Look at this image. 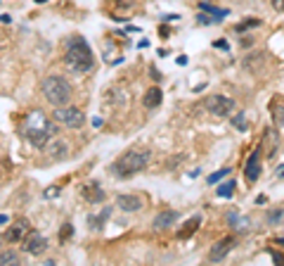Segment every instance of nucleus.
<instances>
[{
  "instance_id": "f257e3e1",
  "label": "nucleus",
  "mask_w": 284,
  "mask_h": 266,
  "mask_svg": "<svg viewBox=\"0 0 284 266\" xmlns=\"http://www.w3.org/2000/svg\"><path fill=\"white\" fill-rule=\"evenodd\" d=\"M64 65L74 74H90L95 69V55L92 48L80 34H74L64 41Z\"/></svg>"
},
{
  "instance_id": "f03ea898",
  "label": "nucleus",
  "mask_w": 284,
  "mask_h": 266,
  "mask_svg": "<svg viewBox=\"0 0 284 266\" xmlns=\"http://www.w3.org/2000/svg\"><path fill=\"white\" fill-rule=\"evenodd\" d=\"M150 162H152V152L147 147H130L109 169H112V174L116 178H130V176L144 171L150 166Z\"/></svg>"
},
{
  "instance_id": "7ed1b4c3",
  "label": "nucleus",
  "mask_w": 284,
  "mask_h": 266,
  "mask_svg": "<svg viewBox=\"0 0 284 266\" xmlns=\"http://www.w3.org/2000/svg\"><path fill=\"white\" fill-rule=\"evenodd\" d=\"M60 131L54 126L52 121L45 117L40 110H34L26 114V119H24V136L31 140V145L36 147H45L48 145V140L52 136H57Z\"/></svg>"
},
{
  "instance_id": "20e7f679",
  "label": "nucleus",
  "mask_w": 284,
  "mask_h": 266,
  "mask_svg": "<svg viewBox=\"0 0 284 266\" xmlns=\"http://www.w3.org/2000/svg\"><path fill=\"white\" fill-rule=\"evenodd\" d=\"M40 91H43L45 100L50 102V105H54V107H64V105H69V100H71V83L66 81L64 76H57V74L43 79Z\"/></svg>"
},
{
  "instance_id": "39448f33",
  "label": "nucleus",
  "mask_w": 284,
  "mask_h": 266,
  "mask_svg": "<svg viewBox=\"0 0 284 266\" xmlns=\"http://www.w3.org/2000/svg\"><path fill=\"white\" fill-rule=\"evenodd\" d=\"M237 107V102L228 98V95H220V93H216V95H208L204 100V110L211 114V117H218V119H225V117H230L232 112Z\"/></svg>"
},
{
  "instance_id": "423d86ee",
  "label": "nucleus",
  "mask_w": 284,
  "mask_h": 266,
  "mask_svg": "<svg viewBox=\"0 0 284 266\" xmlns=\"http://www.w3.org/2000/svg\"><path fill=\"white\" fill-rule=\"evenodd\" d=\"M52 119L57 124H62L66 129H80L86 124V114L78 110V107H71V105H64V107H57L52 112Z\"/></svg>"
},
{
  "instance_id": "0eeeda50",
  "label": "nucleus",
  "mask_w": 284,
  "mask_h": 266,
  "mask_svg": "<svg viewBox=\"0 0 284 266\" xmlns=\"http://www.w3.org/2000/svg\"><path fill=\"white\" fill-rule=\"evenodd\" d=\"M263 174V145H258L251 155H248L246 164H244V178L248 185H256V181Z\"/></svg>"
},
{
  "instance_id": "6e6552de",
  "label": "nucleus",
  "mask_w": 284,
  "mask_h": 266,
  "mask_svg": "<svg viewBox=\"0 0 284 266\" xmlns=\"http://www.w3.org/2000/svg\"><path fill=\"white\" fill-rule=\"evenodd\" d=\"M22 247H24V252L31 254V257H40V254L48 252L50 242H48V238H45L43 233H38V230H28L26 235H24V240H22Z\"/></svg>"
},
{
  "instance_id": "1a4fd4ad",
  "label": "nucleus",
  "mask_w": 284,
  "mask_h": 266,
  "mask_svg": "<svg viewBox=\"0 0 284 266\" xmlns=\"http://www.w3.org/2000/svg\"><path fill=\"white\" fill-rule=\"evenodd\" d=\"M234 242H237V238H234V235L220 238L211 249H208V254H206V261H208V264H218V261H222V259L228 257L232 249H234Z\"/></svg>"
},
{
  "instance_id": "9d476101",
  "label": "nucleus",
  "mask_w": 284,
  "mask_h": 266,
  "mask_svg": "<svg viewBox=\"0 0 284 266\" xmlns=\"http://www.w3.org/2000/svg\"><path fill=\"white\" fill-rule=\"evenodd\" d=\"M80 195H83V200L88 202V204H102L106 197L104 188H100V183H95V181H90V183H83V188H80Z\"/></svg>"
},
{
  "instance_id": "9b49d317",
  "label": "nucleus",
  "mask_w": 284,
  "mask_h": 266,
  "mask_svg": "<svg viewBox=\"0 0 284 266\" xmlns=\"http://www.w3.org/2000/svg\"><path fill=\"white\" fill-rule=\"evenodd\" d=\"M28 230H31V223H28L24 216H19V219H14V223L8 228L5 240H8V242H19V240H24V235H26Z\"/></svg>"
},
{
  "instance_id": "f8f14e48",
  "label": "nucleus",
  "mask_w": 284,
  "mask_h": 266,
  "mask_svg": "<svg viewBox=\"0 0 284 266\" xmlns=\"http://www.w3.org/2000/svg\"><path fill=\"white\" fill-rule=\"evenodd\" d=\"M142 197L140 195H128V193H124V195H116V204L114 207H118L121 211H138V209H142Z\"/></svg>"
},
{
  "instance_id": "ddd939ff",
  "label": "nucleus",
  "mask_w": 284,
  "mask_h": 266,
  "mask_svg": "<svg viewBox=\"0 0 284 266\" xmlns=\"http://www.w3.org/2000/svg\"><path fill=\"white\" fill-rule=\"evenodd\" d=\"M178 211H173V209H164V211H159L156 216H154V221H152V226L156 230H166V228H170V226H176V221H178Z\"/></svg>"
},
{
  "instance_id": "4468645a",
  "label": "nucleus",
  "mask_w": 284,
  "mask_h": 266,
  "mask_svg": "<svg viewBox=\"0 0 284 266\" xmlns=\"http://www.w3.org/2000/svg\"><path fill=\"white\" fill-rule=\"evenodd\" d=\"M270 117H272V124H275L277 129H282L284 126V98L282 95H277L270 100Z\"/></svg>"
},
{
  "instance_id": "2eb2a0df",
  "label": "nucleus",
  "mask_w": 284,
  "mask_h": 266,
  "mask_svg": "<svg viewBox=\"0 0 284 266\" xmlns=\"http://www.w3.org/2000/svg\"><path fill=\"white\" fill-rule=\"evenodd\" d=\"M228 226L232 230H237V233H246L251 228V221L244 214H240V211H228Z\"/></svg>"
},
{
  "instance_id": "dca6fc26",
  "label": "nucleus",
  "mask_w": 284,
  "mask_h": 266,
  "mask_svg": "<svg viewBox=\"0 0 284 266\" xmlns=\"http://www.w3.org/2000/svg\"><path fill=\"white\" fill-rule=\"evenodd\" d=\"M109 219H112V207H102L98 214H88V226L92 230H102Z\"/></svg>"
},
{
  "instance_id": "f3484780",
  "label": "nucleus",
  "mask_w": 284,
  "mask_h": 266,
  "mask_svg": "<svg viewBox=\"0 0 284 266\" xmlns=\"http://www.w3.org/2000/svg\"><path fill=\"white\" fill-rule=\"evenodd\" d=\"M161 102H164V91H161L159 86H154V88H150V91L142 95V105L147 107V110H156Z\"/></svg>"
},
{
  "instance_id": "a211bd4d",
  "label": "nucleus",
  "mask_w": 284,
  "mask_h": 266,
  "mask_svg": "<svg viewBox=\"0 0 284 266\" xmlns=\"http://www.w3.org/2000/svg\"><path fill=\"white\" fill-rule=\"evenodd\" d=\"M199 226H202V216L199 214H194V216H190V219L182 223V228L178 230V238L180 240H187V238H192L196 230H199Z\"/></svg>"
},
{
  "instance_id": "6ab92c4d",
  "label": "nucleus",
  "mask_w": 284,
  "mask_h": 266,
  "mask_svg": "<svg viewBox=\"0 0 284 266\" xmlns=\"http://www.w3.org/2000/svg\"><path fill=\"white\" fill-rule=\"evenodd\" d=\"M48 155H50V159H54V162L66 159V157H69V145H66V140H52V143L48 145Z\"/></svg>"
},
{
  "instance_id": "aec40b11",
  "label": "nucleus",
  "mask_w": 284,
  "mask_h": 266,
  "mask_svg": "<svg viewBox=\"0 0 284 266\" xmlns=\"http://www.w3.org/2000/svg\"><path fill=\"white\" fill-rule=\"evenodd\" d=\"M199 10H202V12H208V15H211V17H216L218 22H222V19L230 15V10L216 8V5H211V3H199Z\"/></svg>"
},
{
  "instance_id": "412c9836",
  "label": "nucleus",
  "mask_w": 284,
  "mask_h": 266,
  "mask_svg": "<svg viewBox=\"0 0 284 266\" xmlns=\"http://www.w3.org/2000/svg\"><path fill=\"white\" fill-rule=\"evenodd\" d=\"M260 24H263L260 19H256V17H248V19H244L242 24H237V27H234V34H237V36H244L246 31H251V29H258V27H260Z\"/></svg>"
},
{
  "instance_id": "4be33fe9",
  "label": "nucleus",
  "mask_w": 284,
  "mask_h": 266,
  "mask_svg": "<svg viewBox=\"0 0 284 266\" xmlns=\"http://www.w3.org/2000/svg\"><path fill=\"white\" fill-rule=\"evenodd\" d=\"M19 264V252L14 249H0V266H17Z\"/></svg>"
},
{
  "instance_id": "5701e85b",
  "label": "nucleus",
  "mask_w": 284,
  "mask_h": 266,
  "mask_svg": "<svg viewBox=\"0 0 284 266\" xmlns=\"http://www.w3.org/2000/svg\"><path fill=\"white\" fill-rule=\"evenodd\" d=\"M234 188H237V181H225V183H218L216 195H218V197H232V195H234Z\"/></svg>"
},
{
  "instance_id": "b1692460",
  "label": "nucleus",
  "mask_w": 284,
  "mask_h": 266,
  "mask_svg": "<svg viewBox=\"0 0 284 266\" xmlns=\"http://www.w3.org/2000/svg\"><path fill=\"white\" fill-rule=\"evenodd\" d=\"M71 238H74V223H71V221H64L62 228H60V242L64 245V242Z\"/></svg>"
},
{
  "instance_id": "393cba45",
  "label": "nucleus",
  "mask_w": 284,
  "mask_h": 266,
  "mask_svg": "<svg viewBox=\"0 0 284 266\" xmlns=\"http://www.w3.org/2000/svg\"><path fill=\"white\" fill-rule=\"evenodd\" d=\"M282 216H284V209H270L266 214V221H268V223H280Z\"/></svg>"
},
{
  "instance_id": "a878e982",
  "label": "nucleus",
  "mask_w": 284,
  "mask_h": 266,
  "mask_svg": "<svg viewBox=\"0 0 284 266\" xmlns=\"http://www.w3.org/2000/svg\"><path fill=\"white\" fill-rule=\"evenodd\" d=\"M196 24H220V22H218L216 17H211L208 12H202V10H199V15H196Z\"/></svg>"
},
{
  "instance_id": "bb28decb",
  "label": "nucleus",
  "mask_w": 284,
  "mask_h": 266,
  "mask_svg": "<svg viewBox=\"0 0 284 266\" xmlns=\"http://www.w3.org/2000/svg\"><path fill=\"white\" fill-rule=\"evenodd\" d=\"M230 171L232 169H228V166H225V169H220V171H216V174H211L208 176V178H206V181H208V183H218V181H220V178H225V176H230Z\"/></svg>"
},
{
  "instance_id": "cd10ccee",
  "label": "nucleus",
  "mask_w": 284,
  "mask_h": 266,
  "mask_svg": "<svg viewBox=\"0 0 284 266\" xmlns=\"http://www.w3.org/2000/svg\"><path fill=\"white\" fill-rule=\"evenodd\" d=\"M232 126L234 129H240V131H246V121H244V112H240L234 119H232Z\"/></svg>"
},
{
  "instance_id": "c85d7f7f",
  "label": "nucleus",
  "mask_w": 284,
  "mask_h": 266,
  "mask_svg": "<svg viewBox=\"0 0 284 266\" xmlns=\"http://www.w3.org/2000/svg\"><path fill=\"white\" fill-rule=\"evenodd\" d=\"M270 257H272V261H277L280 266H284V257L280 254V252H275V249H270Z\"/></svg>"
},
{
  "instance_id": "c756f323",
  "label": "nucleus",
  "mask_w": 284,
  "mask_h": 266,
  "mask_svg": "<svg viewBox=\"0 0 284 266\" xmlns=\"http://www.w3.org/2000/svg\"><path fill=\"white\" fill-rule=\"evenodd\" d=\"M150 76L154 79V81H161V74H159V69H156V67H150Z\"/></svg>"
},
{
  "instance_id": "7c9ffc66",
  "label": "nucleus",
  "mask_w": 284,
  "mask_h": 266,
  "mask_svg": "<svg viewBox=\"0 0 284 266\" xmlns=\"http://www.w3.org/2000/svg\"><path fill=\"white\" fill-rule=\"evenodd\" d=\"M213 48H220V50H228L230 46H228V41H222V38H220V41H213Z\"/></svg>"
},
{
  "instance_id": "2f4dec72",
  "label": "nucleus",
  "mask_w": 284,
  "mask_h": 266,
  "mask_svg": "<svg viewBox=\"0 0 284 266\" xmlns=\"http://www.w3.org/2000/svg\"><path fill=\"white\" fill-rule=\"evenodd\" d=\"M272 3V8L277 10V12H284V0H270Z\"/></svg>"
},
{
  "instance_id": "473e14b6",
  "label": "nucleus",
  "mask_w": 284,
  "mask_h": 266,
  "mask_svg": "<svg viewBox=\"0 0 284 266\" xmlns=\"http://www.w3.org/2000/svg\"><path fill=\"white\" fill-rule=\"evenodd\" d=\"M159 34L161 38H168V27H159Z\"/></svg>"
},
{
  "instance_id": "72a5a7b5",
  "label": "nucleus",
  "mask_w": 284,
  "mask_h": 266,
  "mask_svg": "<svg viewBox=\"0 0 284 266\" xmlns=\"http://www.w3.org/2000/svg\"><path fill=\"white\" fill-rule=\"evenodd\" d=\"M254 43V38H242V48H248Z\"/></svg>"
},
{
  "instance_id": "f704fd0d",
  "label": "nucleus",
  "mask_w": 284,
  "mask_h": 266,
  "mask_svg": "<svg viewBox=\"0 0 284 266\" xmlns=\"http://www.w3.org/2000/svg\"><path fill=\"white\" fill-rule=\"evenodd\" d=\"M0 22H2V24H10V22H12V17H10V15H0Z\"/></svg>"
},
{
  "instance_id": "c9c22d12",
  "label": "nucleus",
  "mask_w": 284,
  "mask_h": 266,
  "mask_svg": "<svg viewBox=\"0 0 284 266\" xmlns=\"http://www.w3.org/2000/svg\"><path fill=\"white\" fill-rule=\"evenodd\" d=\"M258 204H266V202H268V197H266V195H258Z\"/></svg>"
},
{
  "instance_id": "e433bc0d",
  "label": "nucleus",
  "mask_w": 284,
  "mask_h": 266,
  "mask_svg": "<svg viewBox=\"0 0 284 266\" xmlns=\"http://www.w3.org/2000/svg\"><path fill=\"white\" fill-rule=\"evenodd\" d=\"M275 245H282L284 247V238H275Z\"/></svg>"
},
{
  "instance_id": "4c0bfd02",
  "label": "nucleus",
  "mask_w": 284,
  "mask_h": 266,
  "mask_svg": "<svg viewBox=\"0 0 284 266\" xmlns=\"http://www.w3.org/2000/svg\"><path fill=\"white\" fill-rule=\"evenodd\" d=\"M0 223H8V216H5V214H0Z\"/></svg>"
},
{
  "instance_id": "58836bf2",
  "label": "nucleus",
  "mask_w": 284,
  "mask_h": 266,
  "mask_svg": "<svg viewBox=\"0 0 284 266\" xmlns=\"http://www.w3.org/2000/svg\"><path fill=\"white\" fill-rule=\"evenodd\" d=\"M34 3H38V5H43V3H45V0H34Z\"/></svg>"
},
{
  "instance_id": "ea45409f",
  "label": "nucleus",
  "mask_w": 284,
  "mask_h": 266,
  "mask_svg": "<svg viewBox=\"0 0 284 266\" xmlns=\"http://www.w3.org/2000/svg\"><path fill=\"white\" fill-rule=\"evenodd\" d=\"M0 242H2V235H0Z\"/></svg>"
}]
</instances>
